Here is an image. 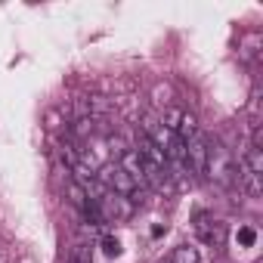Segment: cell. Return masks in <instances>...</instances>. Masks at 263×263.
<instances>
[{
	"mask_svg": "<svg viewBox=\"0 0 263 263\" xmlns=\"http://www.w3.org/2000/svg\"><path fill=\"white\" fill-rule=\"evenodd\" d=\"M204 177H211L220 186H232L235 183V161H232L229 149L220 140H214V143L208 140V167H204Z\"/></svg>",
	"mask_w": 263,
	"mask_h": 263,
	"instance_id": "6da1fadb",
	"label": "cell"
},
{
	"mask_svg": "<svg viewBox=\"0 0 263 263\" xmlns=\"http://www.w3.org/2000/svg\"><path fill=\"white\" fill-rule=\"evenodd\" d=\"M192 223H195V232H198V238L204 241V245H214V248H223L226 245V223H220V220H214V214L211 211H195L192 214Z\"/></svg>",
	"mask_w": 263,
	"mask_h": 263,
	"instance_id": "7a4b0ae2",
	"label": "cell"
},
{
	"mask_svg": "<svg viewBox=\"0 0 263 263\" xmlns=\"http://www.w3.org/2000/svg\"><path fill=\"white\" fill-rule=\"evenodd\" d=\"M96 204H99L105 223H127L130 217H134V211H137L134 204H130V198H124V195H118V192H105Z\"/></svg>",
	"mask_w": 263,
	"mask_h": 263,
	"instance_id": "3957f363",
	"label": "cell"
},
{
	"mask_svg": "<svg viewBox=\"0 0 263 263\" xmlns=\"http://www.w3.org/2000/svg\"><path fill=\"white\" fill-rule=\"evenodd\" d=\"M204 167H208V137L198 134L195 140L186 143V171L195 177H204Z\"/></svg>",
	"mask_w": 263,
	"mask_h": 263,
	"instance_id": "277c9868",
	"label": "cell"
},
{
	"mask_svg": "<svg viewBox=\"0 0 263 263\" xmlns=\"http://www.w3.org/2000/svg\"><path fill=\"white\" fill-rule=\"evenodd\" d=\"M115 164H118L130 180H134L137 186H146V177H143V158H140V152H137V149H124V152H121V158H118Z\"/></svg>",
	"mask_w": 263,
	"mask_h": 263,
	"instance_id": "5b68a950",
	"label": "cell"
},
{
	"mask_svg": "<svg viewBox=\"0 0 263 263\" xmlns=\"http://www.w3.org/2000/svg\"><path fill=\"white\" fill-rule=\"evenodd\" d=\"M111 105H115V99H108V96H102V93H93V96H84V108H87V115L96 121V118H105L108 111H111Z\"/></svg>",
	"mask_w": 263,
	"mask_h": 263,
	"instance_id": "8992f818",
	"label": "cell"
},
{
	"mask_svg": "<svg viewBox=\"0 0 263 263\" xmlns=\"http://www.w3.org/2000/svg\"><path fill=\"white\" fill-rule=\"evenodd\" d=\"M59 158H62V164H65V171L71 174V171H74V167L81 164V149H78V146H74V143H71V140L65 137V140L59 143Z\"/></svg>",
	"mask_w": 263,
	"mask_h": 263,
	"instance_id": "52a82bcc",
	"label": "cell"
},
{
	"mask_svg": "<svg viewBox=\"0 0 263 263\" xmlns=\"http://www.w3.org/2000/svg\"><path fill=\"white\" fill-rule=\"evenodd\" d=\"M198 134H201V130H198V118H195L192 111H183L180 127H177V137H180L183 143H189V140H195Z\"/></svg>",
	"mask_w": 263,
	"mask_h": 263,
	"instance_id": "ba28073f",
	"label": "cell"
},
{
	"mask_svg": "<svg viewBox=\"0 0 263 263\" xmlns=\"http://www.w3.org/2000/svg\"><path fill=\"white\" fill-rule=\"evenodd\" d=\"M171 263H201V254L195 245H177L171 254Z\"/></svg>",
	"mask_w": 263,
	"mask_h": 263,
	"instance_id": "9c48e42d",
	"label": "cell"
},
{
	"mask_svg": "<svg viewBox=\"0 0 263 263\" xmlns=\"http://www.w3.org/2000/svg\"><path fill=\"white\" fill-rule=\"evenodd\" d=\"M241 161H245V167H248L251 174H257V177L263 174V149H251V146H248V152L241 155Z\"/></svg>",
	"mask_w": 263,
	"mask_h": 263,
	"instance_id": "30bf717a",
	"label": "cell"
},
{
	"mask_svg": "<svg viewBox=\"0 0 263 263\" xmlns=\"http://www.w3.org/2000/svg\"><path fill=\"white\" fill-rule=\"evenodd\" d=\"M68 263H93V248H90L87 241L71 245V251H68Z\"/></svg>",
	"mask_w": 263,
	"mask_h": 263,
	"instance_id": "8fae6325",
	"label": "cell"
},
{
	"mask_svg": "<svg viewBox=\"0 0 263 263\" xmlns=\"http://www.w3.org/2000/svg\"><path fill=\"white\" fill-rule=\"evenodd\" d=\"M152 102L167 108V105L174 102V87H171V84H155V87H152Z\"/></svg>",
	"mask_w": 263,
	"mask_h": 263,
	"instance_id": "7c38bea8",
	"label": "cell"
},
{
	"mask_svg": "<svg viewBox=\"0 0 263 263\" xmlns=\"http://www.w3.org/2000/svg\"><path fill=\"white\" fill-rule=\"evenodd\" d=\"M180 118H183V108H174V105H167V108H164V118H161V127H167L171 134H177Z\"/></svg>",
	"mask_w": 263,
	"mask_h": 263,
	"instance_id": "4fadbf2b",
	"label": "cell"
},
{
	"mask_svg": "<svg viewBox=\"0 0 263 263\" xmlns=\"http://www.w3.org/2000/svg\"><path fill=\"white\" fill-rule=\"evenodd\" d=\"M68 201H71L74 208H84V204H87V192H84V189H81L74 180L68 183Z\"/></svg>",
	"mask_w": 263,
	"mask_h": 263,
	"instance_id": "5bb4252c",
	"label": "cell"
},
{
	"mask_svg": "<svg viewBox=\"0 0 263 263\" xmlns=\"http://www.w3.org/2000/svg\"><path fill=\"white\" fill-rule=\"evenodd\" d=\"M235 238H238L241 248H254V245H257V229H254V226H241Z\"/></svg>",
	"mask_w": 263,
	"mask_h": 263,
	"instance_id": "9a60e30c",
	"label": "cell"
},
{
	"mask_svg": "<svg viewBox=\"0 0 263 263\" xmlns=\"http://www.w3.org/2000/svg\"><path fill=\"white\" fill-rule=\"evenodd\" d=\"M99 245H102L105 257H118V254H121V241H118L115 235H102V241H99Z\"/></svg>",
	"mask_w": 263,
	"mask_h": 263,
	"instance_id": "2e32d148",
	"label": "cell"
},
{
	"mask_svg": "<svg viewBox=\"0 0 263 263\" xmlns=\"http://www.w3.org/2000/svg\"><path fill=\"white\" fill-rule=\"evenodd\" d=\"M164 235V226H152V238H161Z\"/></svg>",
	"mask_w": 263,
	"mask_h": 263,
	"instance_id": "e0dca14e",
	"label": "cell"
},
{
	"mask_svg": "<svg viewBox=\"0 0 263 263\" xmlns=\"http://www.w3.org/2000/svg\"><path fill=\"white\" fill-rule=\"evenodd\" d=\"M158 263H171V257H164V260H158Z\"/></svg>",
	"mask_w": 263,
	"mask_h": 263,
	"instance_id": "ac0fdd59",
	"label": "cell"
}]
</instances>
